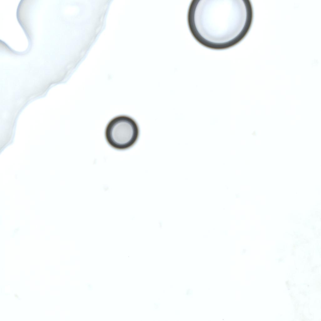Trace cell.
I'll use <instances>...</instances> for the list:
<instances>
[{
	"label": "cell",
	"instance_id": "2",
	"mask_svg": "<svg viewBox=\"0 0 321 321\" xmlns=\"http://www.w3.org/2000/svg\"><path fill=\"white\" fill-rule=\"evenodd\" d=\"M159 222L160 223V224H162L163 221L162 220H160ZM160 227H159L160 228V227H161V226H160Z\"/></svg>",
	"mask_w": 321,
	"mask_h": 321
},
{
	"label": "cell",
	"instance_id": "1",
	"mask_svg": "<svg viewBox=\"0 0 321 321\" xmlns=\"http://www.w3.org/2000/svg\"><path fill=\"white\" fill-rule=\"evenodd\" d=\"M139 134L137 123L132 118L126 115L113 118L105 130L107 142L111 147L118 150H125L133 146L138 140Z\"/></svg>",
	"mask_w": 321,
	"mask_h": 321
}]
</instances>
